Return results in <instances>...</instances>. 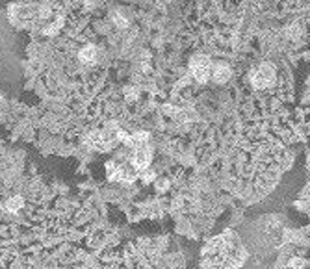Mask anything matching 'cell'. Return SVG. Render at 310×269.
Segmentation results:
<instances>
[{
  "label": "cell",
  "instance_id": "1",
  "mask_svg": "<svg viewBox=\"0 0 310 269\" xmlns=\"http://www.w3.org/2000/svg\"><path fill=\"white\" fill-rule=\"evenodd\" d=\"M251 80H253L254 87H259V89H264V87H270L273 82H275V67L270 65V63H264L262 67L254 71L253 76H251Z\"/></svg>",
  "mask_w": 310,
  "mask_h": 269
},
{
  "label": "cell",
  "instance_id": "2",
  "mask_svg": "<svg viewBox=\"0 0 310 269\" xmlns=\"http://www.w3.org/2000/svg\"><path fill=\"white\" fill-rule=\"evenodd\" d=\"M191 73L195 76V80L206 82L210 78V75H212V63H210V60L204 56L193 58V62H191Z\"/></svg>",
  "mask_w": 310,
  "mask_h": 269
},
{
  "label": "cell",
  "instance_id": "3",
  "mask_svg": "<svg viewBox=\"0 0 310 269\" xmlns=\"http://www.w3.org/2000/svg\"><path fill=\"white\" fill-rule=\"evenodd\" d=\"M87 143L97 150H108L112 147V139H110L106 132H93L91 136L87 138Z\"/></svg>",
  "mask_w": 310,
  "mask_h": 269
},
{
  "label": "cell",
  "instance_id": "4",
  "mask_svg": "<svg viewBox=\"0 0 310 269\" xmlns=\"http://www.w3.org/2000/svg\"><path fill=\"white\" fill-rule=\"evenodd\" d=\"M134 166L138 169H145V167L150 164V150L147 147H139L136 152H134Z\"/></svg>",
  "mask_w": 310,
  "mask_h": 269
},
{
  "label": "cell",
  "instance_id": "5",
  "mask_svg": "<svg viewBox=\"0 0 310 269\" xmlns=\"http://www.w3.org/2000/svg\"><path fill=\"white\" fill-rule=\"evenodd\" d=\"M212 76L218 84H223V82H227L230 78V69L225 63H218V65L212 67Z\"/></svg>",
  "mask_w": 310,
  "mask_h": 269
},
{
  "label": "cell",
  "instance_id": "6",
  "mask_svg": "<svg viewBox=\"0 0 310 269\" xmlns=\"http://www.w3.org/2000/svg\"><path fill=\"white\" fill-rule=\"evenodd\" d=\"M80 60L84 63H93L95 60H97V48L95 46H84L80 50Z\"/></svg>",
  "mask_w": 310,
  "mask_h": 269
},
{
  "label": "cell",
  "instance_id": "7",
  "mask_svg": "<svg viewBox=\"0 0 310 269\" xmlns=\"http://www.w3.org/2000/svg\"><path fill=\"white\" fill-rule=\"evenodd\" d=\"M23 197H13L6 202V210L8 212H17L19 208H23Z\"/></svg>",
  "mask_w": 310,
  "mask_h": 269
}]
</instances>
